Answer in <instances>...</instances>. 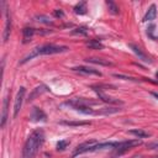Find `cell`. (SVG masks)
<instances>
[{"label":"cell","mask_w":158,"mask_h":158,"mask_svg":"<svg viewBox=\"0 0 158 158\" xmlns=\"http://www.w3.org/2000/svg\"><path fill=\"white\" fill-rule=\"evenodd\" d=\"M69 48L67 46H58V44H52V43H48V44H42V46H38V47H35L32 49V52L30 54H27L21 62L20 64H23L31 59H33L35 57H38V56H47V54H57V53H63V52H67Z\"/></svg>","instance_id":"obj_2"},{"label":"cell","mask_w":158,"mask_h":158,"mask_svg":"<svg viewBox=\"0 0 158 158\" xmlns=\"http://www.w3.org/2000/svg\"><path fill=\"white\" fill-rule=\"evenodd\" d=\"M35 19H36V21H38V22H41V23H44V25H53V21H52L48 16H46V15H36Z\"/></svg>","instance_id":"obj_22"},{"label":"cell","mask_w":158,"mask_h":158,"mask_svg":"<svg viewBox=\"0 0 158 158\" xmlns=\"http://www.w3.org/2000/svg\"><path fill=\"white\" fill-rule=\"evenodd\" d=\"M128 47L133 51V53H135V54L138 57V59H141L142 62H144V63H152V62H153V60L151 59V57H148L137 44H135V43H128Z\"/></svg>","instance_id":"obj_8"},{"label":"cell","mask_w":158,"mask_h":158,"mask_svg":"<svg viewBox=\"0 0 158 158\" xmlns=\"http://www.w3.org/2000/svg\"><path fill=\"white\" fill-rule=\"evenodd\" d=\"M7 109H9V99L7 96L4 98L2 100V111H1V122H0V126L4 127L5 123H6V120H7Z\"/></svg>","instance_id":"obj_12"},{"label":"cell","mask_w":158,"mask_h":158,"mask_svg":"<svg viewBox=\"0 0 158 158\" xmlns=\"http://www.w3.org/2000/svg\"><path fill=\"white\" fill-rule=\"evenodd\" d=\"M157 77H158V73H157Z\"/></svg>","instance_id":"obj_31"},{"label":"cell","mask_w":158,"mask_h":158,"mask_svg":"<svg viewBox=\"0 0 158 158\" xmlns=\"http://www.w3.org/2000/svg\"><path fill=\"white\" fill-rule=\"evenodd\" d=\"M36 33L35 28H31V27H25L22 30V35H23V43H27L28 41H31V38L33 37V35Z\"/></svg>","instance_id":"obj_15"},{"label":"cell","mask_w":158,"mask_h":158,"mask_svg":"<svg viewBox=\"0 0 158 158\" xmlns=\"http://www.w3.org/2000/svg\"><path fill=\"white\" fill-rule=\"evenodd\" d=\"M74 110H77L78 112L80 114H84V115H95L96 111H94L90 106H86V105H75V106H72Z\"/></svg>","instance_id":"obj_13"},{"label":"cell","mask_w":158,"mask_h":158,"mask_svg":"<svg viewBox=\"0 0 158 158\" xmlns=\"http://www.w3.org/2000/svg\"><path fill=\"white\" fill-rule=\"evenodd\" d=\"M72 33H73V35H83V36H85V35H88V28L84 27V26H80V27L74 28V30L72 31Z\"/></svg>","instance_id":"obj_24"},{"label":"cell","mask_w":158,"mask_h":158,"mask_svg":"<svg viewBox=\"0 0 158 158\" xmlns=\"http://www.w3.org/2000/svg\"><path fill=\"white\" fill-rule=\"evenodd\" d=\"M43 142H44V132H43V130H41V128L35 130L25 142L23 152H22L23 153V158H33L37 154L38 148L43 144Z\"/></svg>","instance_id":"obj_1"},{"label":"cell","mask_w":158,"mask_h":158,"mask_svg":"<svg viewBox=\"0 0 158 158\" xmlns=\"http://www.w3.org/2000/svg\"><path fill=\"white\" fill-rule=\"evenodd\" d=\"M85 62H88V63H94V64H101V65H112V62H110L109 59L96 58V57L86 58V59H85Z\"/></svg>","instance_id":"obj_14"},{"label":"cell","mask_w":158,"mask_h":158,"mask_svg":"<svg viewBox=\"0 0 158 158\" xmlns=\"http://www.w3.org/2000/svg\"><path fill=\"white\" fill-rule=\"evenodd\" d=\"M73 70L80 73V74H84V75H98V77H101V73L94 68H90V67H83V65H79V67H74Z\"/></svg>","instance_id":"obj_10"},{"label":"cell","mask_w":158,"mask_h":158,"mask_svg":"<svg viewBox=\"0 0 158 158\" xmlns=\"http://www.w3.org/2000/svg\"><path fill=\"white\" fill-rule=\"evenodd\" d=\"M44 91H48V89H47V86H44V85H41V86H37V88H35L33 89V91L31 93V95H30V98H28V101H32L37 95H41L42 93H44Z\"/></svg>","instance_id":"obj_16"},{"label":"cell","mask_w":158,"mask_h":158,"mask_svg":"<svg viewBox=\"0 0 158 158\" xmlns=\"http://www.w3.org/2000/svg\"><path fill=\"white\" fill-rule=\"evenodd\" d=\"M91 89L98 94L99 99H100L101 101H104V102H107V104H122V101H121V100L115 99V98H111V96H107V95L104 93V90L99 89L96 85H91Z\"/></svg>","instance_id":"obj_4"},{"label":"cell","mask_w":158,"mask_h":158,"mask_svg":"<svg viewBox=\"0 0 158 158\" xmlns=\"http://www.w3.org/2000/svg\"><path fill=\"white\" fill-rule=\"evenodd\" d=\"M128 133H130V135H133V136H136V137H138V138H146V137H149V136H151L149 132H146V131H143V130H137V128L130 130Z\"/></svg>","instance_id":"obj_19"},{"label":"cell","mask_w":158,"mask_h":158,"mask_svg":"<svg viewBox=\"0 0 158 158\" xmlns=\"http://www.w3.org/2000/svg\"><path fill=\"white\" fill-rule=\"evenodd\" d=\"M69 143H70V142H69L68 139H62V141H59V142L57 143V149H58V151H64V149L69 146Z\"/></svg>","instance_id":"obj_25"},{"label":"cell","mask_w":158,"mask_h":158,"mask_svg":"<svg viewBox=\"0 0 158 158\" xmlns=\"http://www.w3.org/2000/svg\"><path fill=\"white\" fill-rule=\"evenodd\" d=\"M30 120L33 122H46L47 121V115L44 114L43 110L40 107H32V111L30 114Z\"/></svg>","instance_id":"obj_6"},{"label":"cell","mask_w":158,"mask_h":158,"mask_svg":"<svg viewBox=\"0 0 158 158\" xmlns=\"http://www.w3.org/2000/svg\"><path fill=\"white\" fill-rule=\"evenodd\" d=\"M25 93H26V89L23 86H21L20 90L17 91V94H16V99H15V102H14V117H16L19 111L21 110L22 101H23V98H25Z\"/></svg>","instance_id":"obj_5"},{"label":"cell","mask_w":158,"mask_h":158,"mask_svg":"<svg viewBox=\"0 0 158 158\" xmlns=\"http://www.w3.org/2000/svg\"><path fill=\"white\" fill-rule=\"evenodd\" d=\"M120 110H121L120 107H102L101 110L96 111L95 115H110V114H115Z\"/></svg>","instance_id":"obj_20"},{"label":"cell","mask_w":158,"mask_h":158,"mask_svg":"<svg viewBox=\"0 0 158 158\" xmlns=\"http://www.w3.org/2000/svg\"><path fill=\"white\" fill-rule=\"evenodd\" d=\"M53 15H54L56 17H60V19L64 17V12H63L60 9H56V10L53 11Z\"/></svg>","instance_id":"obj_28"},{"label":"cell","mask_w":158,"mask_h":158,"mask_svg":"<svg viewBox=\"0 0 158 158\" xmlns=\"http://www.w3.org/2000/svg\"><path fill=\"white\" fill-rule=\"evenodd\" d=\"M157 17V6H156V4H152L149 7H148V10H147V12H146V15L143 16V22H148V21H153L154 19Z\"/></svg>","instance_id":"obj_11"},{"label":"cell","mask_w":158,"mask_h":158,"mask_svg":"<svg viewBox=\"0 0 158 158\" xmlns=\"http://www.w3.org/2000/svg\"><path fill=\"white\" fill-rule=\"evenodd\" d=\"M96 143H98V142H96L95 139H90V141H86V142L79 144V146L75 148V151H74V153H73V157L80 154V153H84V152H90L91 148H93Z\"/></svg>","instance_id":"obj_7"},{"label":"cell","mask_w":158,"mask_h":158,"mask_svg":"<svg viewBox=\"0 0 158 158\" xmlns=\"http://www.w3.org/2000/svg\"><path fill=\"white\" fill-rule=\"evenodd\" d=\"M60 125H65V126H70V127H75V126H86L90 125V121H60Z\"/></svg>","instance_id":"obj_17"},{"label":"cell","mask_w":158,"mask_h":158,"mask_svg":"<svg viewBox=\"0 0 158 158\" xmlns=\"http://www.w3.org/2000/svg\"><path fill=\"white\" fill-rule=\"evenodd\" d=\"M86 47L90 49H104V44L98 40H90L89 42H86Z\"/></svg>","instance_id":"obj_18"},{"label":"cell","mask_w":158,"mask_h":158,"mask_svg":"<svg viewBox=\"0 0 158 158\" xmlns=\"http://www.w3.org/2000/svg\"><path fill=\"white\" fill-rule=\"evenodd\" d=\"M106 5H107V7H109V10H110V12L111 14H114V15H117L118 12H120V9H118V6L114 2V1H110V0H107L106 1Z\"/></svg>","instance_id":"obj_23"},{"label":"cell","mask_w":158,"mask_h":158,"mask_svg":"<svg viewBox=\"0 0 158 158\" xmlns=\"http://www.w3.org/2000/svg\"><path fill=\"white\" fill-rule=\"evenodd\" d=\"M74 12H75L77 15H84V14H86V4H85L84 1L77 4V5L74 6Z\"/></svg>","instance_id":"obj_21"},{"label":"cell","mask_w":158,"mask_h":158,"mask_svg":"<svg viewBox=\"0 0 158 158\" xmlns=\"http://www.w3.org/2000/svg\"><path fill=\"white\" fill-rule=\"evenodd\" d=\"M147 147H148V148H151V149H153V148H158V142L148 143V144H147Z\"/></svg>","instance_id":"obj_29"},{"label":"cell","mask_w":158,"mask_h":158,"mask_svg":"<svg viewBox=\"0 0 158 158\" xmlns=\"http://www.w3.org/2000/svg\"><path fill=\"white\" fill-rule=\"evenodd\" d=\"M152 95H153V96H154V98L158 100V93H156V91H152Z\"/></svg>","instance_id":"obj_30"},{"label":"cell","mask_w":158,"mask_h":158,"mask_svg":"<svg viewBox=\"0 0 158 158\" xmlns=\"http://www.w3.org/2000/svg\"><path fill=\"white\" fill-rule=\"evenodd\" d=\"M115 78H120V79H125V80H137L136 78L132 77H127V75H122V74H114Z\"/></svg>","instance_id":"obj_26"},{"label":"cell","mask_w":158,"mask_h":158,"mask_svg":"<svg viewBox=\"0 0 158 158\" xmlns=\"http://www.w3.org/2000/svg\"><path fill=\"white\" fill-rule=\"evenodd\" d=\"M154 28H156V26L154 25H151L148 28H147V35L149 36V37H152L153 40H156L154 38V36H153V32H154Z\"/></svg>","instance_id":"obj_27"},{"label":"cell","mask_w":158,"mask_h":158,"mask_svg":"<svg viewBox=\"0 0 158 158\" xmlns=\"http://www.w3.org/2000/svg\"><path fill=\"white\" fill-rule=\"evenodd\" d=\"M5 11V27H4V33H2V41L7 42L9 37H10V32H11V16L7 9L4 10Z\"/></svg>","instance_id":"obj_9"},{"label":"cell","mask_w":158,"mask_h":158,"mask_svg":"<svg viewBox=\"0 0 158 158\" xmlns=\"http://www.w3.org/2000/svg\"><path fill=\"white\" fill-rule=\"evenodd\" d=\"M142 143V141L141 139H130V141H121V142H118V147L115 149V156H117V154H122L123 152H126V151H128V149H131V148H133V147H136V146H139Z\"/></svg>","instance_id":"obj_3"}]
</instances>
